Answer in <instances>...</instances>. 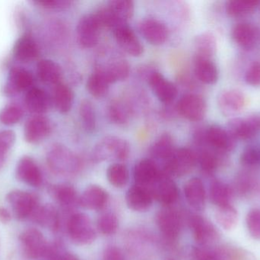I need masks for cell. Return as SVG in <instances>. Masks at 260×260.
Instances as JSON below:
<instances>
[{"instance_id": "1", "label": "cell", "mask_w": 260, "mask_h": 260, "mask_svg": "<svg viewBox=\"0 0 260 260\" xmlns=\"http://www.w3.org/2000/svg\"><path fill=\"white\" fill-rule=\"evenodd\" d=\"M47 162L50 169L58 175L70 176L80 169L79 157L62 145H53L47 154Z\"/></svg>"}, {"instance_id": "2", "label": "cell", "mask_w": 260, "mask_h": 260, "mask_svg": "<svg viewBox=\"0 0 260 260\" xmlns=\"http://www.w3.org/2000/svg\"><path fill=\"white\" fill-rule=\"evenodd\" d=\"M129 153L130 146L126 140L115 136H108L94 147L93 158L96 162L123 161L128 158Z\"/></svg>"}, {"instance_id": "3", "label": "cell", "mask_w": 260, "mask_h": 260, "mask_svg": "<svg viewBox=\"0 0 260 260\" xmlns=\"http://www.w3.org/2000/svg\"><path fill=\"white\" fill-rule=\"evenodd\" d=\"M197 162V156L189 148L176 149L169 160L164 163L161 172L169 177H181L192 172Z\"/></svg>"}, {"instance_id": "4", "label": "cell", "mask_w": 260, "mask_h": 260, "mask_svg": "<svg viewBox=\"0 0 260 260\" xmlns=\"http://www.w3.org/2000/svg\"><path fill=\"white\" fill-rule=\"evenodd\" d=\"M70 239L79 245H87L95 241L97 234L88 215L83 213L72 215L67 222Z\"/></svg>"}, {"instance_id": "5", "label": "cell", "mask_w": 260, "mask_h": 260, "mask_svg": "<svg viewBox=\"0 0 260 260\" xmlns=\"http://www.w3.org/2000/svg\"><path fill=\"white\" fill-rule=\"evenodd\" d=\"M9 203L17 219H30L40 206L39 198L32 192L23 190H12L6 195Z\"/></svg>"}, {"instance_id": "6", "label": "cell", "mask_w": 260, "mask_h": 260, "mask_svg": "<svg viewBox=\"0 0 260 260\" xmlns=\"http://www.w3.org/2000/svg\"><path fill=\"white\" fill-rule=\"evenodd\" d=\"M19 241L24 254L30 259L45 258L49 244L44 235L36 228H28L20 235Z\"/></svg>"}, {"instance_id": "7", "label": "cell", "mask_w": 260, "mask_h": 260, "mask_svg": "<svg viewBox=\"0 0 260 260\" xmlns=\"http://www.w3.org/2000/svg\"><path fill=\"white\" fill-rule=\"evenodd\" d=\"M102 28L94 13L83 15L79 19L76 28L77 41L79 45L83 48L94 47L99 43Z\"/></svg>"}, {"instance_id": "8", "label": "cell", "mask_w": 260, "mask_h": 260, "mask_svg": "<svg viewBox=\"0 0 260 260\" xmlns=\"http://www.w3.org/2000/svg\"><path fill=\"white\" fill-rule=\"evenodd\" d=\"M153 198L160 204L169 207L178 199L179 189L171 177L160 174L159 178L149 189Z\"/></svg>"}, {"instance_id": "9", "label": "cell", "mask_w": 260, "mask_h": 260, "mask_svg": "<svg viewBox=\"0 0 260 260\" xmlns=\"http://www.w3.org/2000/svg\"><path fill=\"white\" fill-rule=\"evenodd\" d=\"M206 101L197 94H186L182 96L177 104V111L185 119L192 122L203 120L206 114Z\"/></svg>"}, {"instance_id": "10", "label": "cell", "mask_w": 260, "mask_h": 260, "mask_svg": "<svg viewBox=\"0 0 260 260\" xmlns=\"http://www.w3.org/2000/svg\"><path fill=\"white\" fill-rule=\"evenodd\" d=\"M156 221L167 239L174 241L178 238L182 229V218L177 210L170 206L161 209L157 213Z\"/></svg>"}, {"instance_id": "11", "label": "cell", "mask_w": 260, "mask_h": 260, "mask_svg": "<svg viewBox=\"0 0 260 260\" xmlns=\"http://www.w3.org/2000/svg\"><path fill=\"white\" fill-rule=\"evenodd\" d=\"M35 78L28 70L21 67H13L9 70L7 82L5 85V94L14 96L21 92L28 91L34 85Z\"/></svg>"}, {"instance_id": "12", "label": "cell", "mask_w": 260, "mask_h": 260, "mask_svg": "<svg viewBox=\"0 0 260 260\" xmlns=\"http://www.w3.org/2000/svg\"><path fill=\"white\" fill-rule=\"evenodd\" d=\"M189 225L194 239L199 245L206 247L218 240V234L213 224L200 215H192L189 218Z\"/></svg>"}, {"instance_id": "13", "label": "cell", "mask_w": 260, "mask_h": 260, "mask_svg": "<svg viewBox=\"0 0 260 260\" xmlns=\"http://www.w3.org/2000/svg\"><path fill=\"white\" fill-rule=\"evenodd\" d=\"M15 177L19 181L32 187H40L43 183L41 169L36 162L27 156L21 157L17 163Z\"/></svg>"}, {"instance_id": "14", "label": "cell", "mask_w": 260, "mask_h": 260, "mask_svg": "<svg viewBox=\"0 0 260 260\" xmlns=\"http://www.w3.org/2000/svg\"><path fill=\"white\" fill-rule=\"evenodd\" d=\"M113 32L117 44L126 53L135 57L143 54V45L128 24L118 26Z\"/></svg>"}, {"instance_id": "15", "label": "cell", "mask_w": 260, "mask_h": 260, "mask_svg": "<svg viewBox=\"0 0 260 260\" xmlns=\"http://www.w3.org/2000/svg\"><path fill=\"white\" fill-rule=\"evenodd\" d=\"M51 122L47 118L36 115L26 122L24 136L26 141L32 145L40 143L51 133Z\"/></svg>"}, {"instance_id": "16", "label": "cell", "mask_w": 260, "mask_h": 260, "mask_svg": "<svg viewBox=\"0 0 260 260\" xmlns=\"http://www.w3.org/2000/svg\"><path fill=\"white\" fill-rule=\"evenodd\" d=\"M139 28L141 35L152 45L165 44L169 36V31L167 26L154 18H147L141 21Z\"/></svg>"}, {"instance_id": "17", "label": "cell", "mask_w": 260, "mask_h": 260, "mask_svg": "<svg viewBox=\"0 0 260 260\" xmlns=\"http://www.w3.org/2000/svg\"><path fill=\"white\" fill-rule=\"evenodd\" d=\"M148 83L156 97L163 103H171L177 97V87L159 72L151 73L148 76Z\"/></svg>"}, {"instance_id": "18", "label": "cell", "mask_w": 260, "mask_h": 260, "mask_svg": "<svg viewBox=\"0 0 260 260\" xmlns=\"http://www.w3.org/2000/svg\"><path fill=\"white\" fill-rule=\"evenodd\" d=\"M229 131L234 138L249 140L253 138L260 129L259 116L250 115L245 119H235L229 124Z\"/></svg>"}, {"instance_id": "19", "label": "cell", "mask_w": 260, "mask_h": 260, "mask_svg": "<svg viewBox=\"0 0 260 260\" xmlns=\"http://www.w3.org/2000/svg\"><path fill=\"white\" fill-rule=\"evenodd\" d=\"M161 171L157 167L154 160L143 159L136 163L134 169V180L136 185L149 189L159 178Z\"/></svg>"}, {"instance_id": "20", "label": "cell", "mask_w": 260, "mask_h": 260, "mask_svg": "<svg viewBox=\"0 0 260 260\" xmlns=\"http://www.w3.org/2000/svg\"><path fill=\"white\" fill-rule=\"evenodd\" d=\"M247 103L245 96L238 90H226L218 96V105L224 115L230 116L242 111Z\"/></svg>"}, {"instance_id": "21", "label": "cell", "mask_w": 260, "mask_h": 260, "mask_svg": "<svg viewBox=\"0 0 260 260\" xmlns=\"http://www.w3.org/2000/svg\"><path fill=\"white\" fill-rule=\"evenodd\" d=\"M30 220L38 225L56 232L60 226V217L57 209L51 204L40 205Z\"/></svg>"}, {"instance_id": "22", "label": "cell", "mask_w": 260, "mask_h": 260, "mask_svg": "<svg viewBox=\"0 0 260 260\" xmlns=\"http://www.w3.org/2000/svg\"><path fill=\"white\" fill-rule=\"evenodd\" d=\"M234 139L230 133L216 125L209 127L204 134L206 143L219 152L232 151L235 147Z\"/></svg>"}, {"instance_id": "23", "label": "cell", "mask_w": 260, "mask_h": 260, "mask_svg": "<svg viewBox=\"0 0 260 260\" xmlns=\"http://www.w3.org/2000/svg\"><path fill=\"white\" fill-rule=\"evenodd\" d=\"M26 108L30 112L41 115L47 112L51 106V99L42 89L32 87L24 97Z\"/></svg>"}, {"instance_id": "24", "label": "cell", "mask_w": 260, "mask_h": 260, "mask_svg": "<svg viewBox=\"0 0 260 260\" xmlns=\"http://www.w3.org/2000/svg\"><path fill=\"white\" fill-rule=\"evenodd\" d=\"M126 199L129 209L135 212H142L150 209L154 198L149 189L135 185L128 190Z\"/></svg>"}, {"instance_id": "25", "label": "cell", "mask_w": 260, "mask_h": 260, "mask_svg": "<svg viewBox=\"0 0 260 260\" xmlns=\"http://www.w3.org/2000/svg\"><path fill=\"white\" fill-rule=\"evenodd\" d=\"M108 200V192L101 186L92 185L85 189L79 198V203L85 209L99 211L105 207Z\"/></svg>"}, {"instance_id": "26", "label": "cell", "mask_w": 260, "mask_h": 260, "mask_svg": "<svg viewBox=\"0 0 260 260\" xmlns=\"http://www.w3.org/2000/svg\"><path fill=\"white\" fill-rule=\"evenodd\" d=\"M184 195L188 204L197 211H202L206 206V191L200 179L194 177L184 185Z\"/></svg>"}, {"instance_id": "27", "label": "cell", "mask_w": 260, "mask_h": 260, "mask_svg": "<svg viewBox=\"0 0 260 260\" xmlns=\"http://www.w3.org/2000/svg\"><path fill=\"white\" fill-rule=\"evenodd\" d=\"M107 7L114 20V27L112 31L122 24H128L134 15V3L130 0L110 1Z\"/></svg>"}, {"instance_id": "28", "label": "cell", "mask_w": 260, "mask_h": 260, "mask_svg": "<svg viewBox=\"0 0 260 260\" xmlns=\"http://www.w3.org/2000/svg\"><path fill=\"white\" fill-rule=\"evenodd\" d=\"M13 55L18 61L29 62L38 58L40 55V48L31 37L24 35L15 42L13 47Z\"/></svg>"}, {"instance_id": "29", "label": "cell", "mask_w": 260, "mask_h": 260, "mask_svg": "<svg viewBox=\"0 0 260 260\" xmlns=\"http://www.w3.org/2000/svg\"><path fill=\"white\" fill-rule=\"evenodd\" d=\"M110 83H115L125 80L129 76L130 66L127 61L123 59H115L106 65L98 67Z\"/></svg>"}, {"instance_id": "30", "label": "cell", "mask_w": 260, "mask_h": 260, "mask_svg": "<svg viewBox=\"0 0 260 260\" xmlns=\"http://www.w3.org/2000/svg\"><path fill=\"white\" fill-rule=\"evenodd\" d=\"M37 73L39 79L44 83L56 85L62 82V68L57 63L52 60L44 59L40 61L37 65Z\"/></svg>"}, {"instance_id": "31", "label": "cell", "mask_w": 260, "mask_h": 260, "mask_svg": "<svg viewBox=\"0 0 260 260\" xmlns=\"http://www.w3.org/2000/svg\"><path fill=\"white\" fill-rule=\"evenodd\" d=\"M195 58L211 60L216 51L217 42L213 34L204 32L200 34L194 41Z\"/></svg>"}, {"instance_id": "32", "label": "cell", "mask_w": 260, "mask_h": 260, "mask_svg": "<svg viewBox=\"0 0 260 260\" xmlns=\"http://www.w3.org/2000/svg\"><path fill=\"white\" fill-rule=\"evenodd\" d=\"M53 102L59 112L66 114L73 107L74 93L69 85L60 82L55 86Z\"/></svg>"}, {"instance_id": "33", "label": "cell", "mask_w": 260, "mask_h": 260, "mask_svg": "<svg viewBox=\"0 0 260 260\" xmlns=\"http://www.w3.org/2000/svg\"><path fill=\"white\" fill-rule=\"evenodd\" d=\"M50 192L56 201L64 209H70L79 203L77 192L73 186L62 184L52 186Z\"/></svg>"}, {"instance_id": "34", "label": "cell", "mask_w": 260, "mask_h": 260, "mask_svg": "<svg viewBox=\"0 0 260 260\" xmlns=\"http://www.w3.org/2000/svg\"><path fill=\"white\" fill-rule=\"evenodd\" d=\"M194 70L197 77L203 83L214 84L218 81V70L211 60L195 58Z\"/></svg>"}, {"instance_id": "35", "label": "cell", "mask_w": 260, "mask_h": 260, "mask_svg": "<svg viewBox=\"0 0 260 260\" xmlns=\"http://www.w3.org/2000/svg\"><path fill=\"white\" fill-rule=\"evenodd\" d=\"M175 150L173 137L171 134L165 133L154 142L151 148V154L154 158L165 163L173 155Z\"/></svg>"}, {"instance_id": "36", "label": "cell", "mask_w": 260, "mask_h": 260, "mask_svg": "<svg viewBox=\"0 0 260 260\" xmlns=\"http://www.w3.org/2000/svg\"><path fill=\"white\" fill-rule=\"evenodd\" d=\"M232 36L235 42L242 48L251 49L256 42V32L248 23H240L234 27Z\"/></svg>"}, {"instance_id": "37", "label": "cell", "mask_w": 260, "mask_h": 260, "mask_svg": "<svg viewBox=\"0 0 260 260\" xmlns=\"http://www.w3.org/2000/svg\"><path fill=\"white\" fill-rule=\"evenodd\" d=\"M110 85L111 83L105 75L100 70L96 69L94 73H91L88 77L86 87L88 93L93 97L99 99L106 96L109 90Z\"/></svg>"}, {"instance_id": "38", "label": "cell", "mask_w": 260, "mask_h": 260, "mask_svg": "<svg viewBox=\"0 0 260 260\" xmlns=\"http://www.w3.org/2000/svg\"><path fill=\"white\" fill-rule=\"evenodd\" d=\"M232 192L231 188L221 181H214L211 185L210 198L212 203L218 208L231 205Z\"/></svg>"}, {"instance_id": "39", "label": "cell", "mask_w": 260, "mask_h": 260, "mask_svg": "<svg viewBox=\"0 0 260 260\" xmlns=\"http://www.w3.org/2000/svg\"><path fill=\"white\" fill-rule=\"evenodd\" d=\"M108 181L116 188H123L129 181V171L123 163L111 164L107 171Z\"/></svg>"}, {"instance_id": "40", "label": "cell", "mask_w": 260, "mask_h": 260, "mask_svg": "<svg viewBox=\"0 0 260 260\" xmlns=\"http://www.w3.org/2000/svg\"><path fill=\"white\" fill-rule=\"evenodd\" d=\"M215 218L222 228L230 230L235 228L238 224V214L236 209L229 205L224 207L218 208Z\"/></svg>"}, {"instance_id": "41", "label": "cell", "mask_w": 260, "mask_h": 260, "mask_svg": "<svg viewBox=\"0 0 260 260\" xmlns=\"http://www.w3.org/2000/svg\"><path fill=\"white\" fill-rule=\"evenodd\" d=\"M259 3L258 1H249V0L229 1L226 5V11L227 13L232 17L244 16L253 12Z\"/></svg>"}, {"instance_id": "42", "label": "cell", "mask_w": 260, "mask_h": 260, "mask_svg": "<svg viewBox=\"0 0 260 260\" xmlns=\"http://www.w3.org/2000/svg\"><path fill=\"white\" fill-rule=\"evenodd\" d=\"M79 115H80L81 122L85 131L88 133L94 132L97 125V121H96L95 111L91 102L88 100H84L81 103Z\"/></svg>"}, {"instance_id": "43", "label": "cell", "mask_w": 260, "mask_h": 260, "mask_svg": "<svg viewBox=\"0 0 260 260\" xmlns=\"http://www.w3.org/2000/svg\"><path fill=\"white\" fill-rule=\"evenodd\" d=\"M23 117V110L17 105H9L0 111V122L6 126L18 123Z\"/></svg>"}, {"instance_id": "44", "label": "cell", "mask_w": 260, "mask_h": 260, "mask_svg": "<svg viewBox=\"0 0 260 260\" xmlns=\"http://www.w3.org/2000/svg\"><path fill=\"white\" fill-rule=\"evenodd\" d=\"M129 108L121 102H114L108 108V117L111 122L117 125L126 123L129 121Z\"/></svg>"}, {"instance_id": "45", "label": "cell", "mask_w": 260, "mask_h": 260, "mask_svg": "<svg viewBox=\"0 0 260 260\" xmlns=\"http://www.w3.org/2000/svg\"><path fill=\"white\" fill-rule=\"evenodd\" d=\"M119 221L113 213H105L101 215L98 220V229L105 235H112L118 229Z\"/></svg>"}, {"instance_id": "46", "label": "cell", "mask_w": 260, "mask_h": 260, "mask_svg": "<svg viewBox=\"0 0 260 260\" xmlns=\"http://www.w3.org/2000/svg\"><path fill=\"white\" fill-rule=\"evenodd\" d=\"M197 161L200 167L206 174H212L218 167V159L215 153L208 150H203L197 156Z\"/></svg>"}, {"instance_id": "47", "label": "cell", "mask_w": 260, "mask_h": 260, "mask_svg": "<svg viewBox=\"0 0 260 260\" xmlns=\"http://www.w3.org/2000/svg\"><path fill=\"white\" fill-rule=\"evenodd\" d=\"M247 226L250 235L260 240V209H253L247 214Z\"/></svg>"}, {"instance_id": "48", "label": "cell", "mask_w": 260, "mask_h": 260, "mask_svg": "<svg viewBox=\"0 0 260 260\" xmlns=\"http://www.w3.org/2000/svg\"><path fill=\"white\" fill-rule=\"evenodd\" d=\"M193 260H228L227 255L217 250L197 248L192 252Z\"/></svg>"}, {"instance_id": "49", "label": "cell", "mask_w": 260, "mask_h": 260, "mask_svg": "<svg viewBox=\"0 0 260 260\" xmlns=\"http://www.w3.org/2000/svg\"><path fill=\"white\" fill-rule=\"evenodd\" d=\"M16 135L12 130L0 131V155L8 157L9 150L13 147Z\"/></svg>"}, {"instance_id": "50", "label": "cell", "mask_w": 260, "mask_h": 260, "mask_svg": "<svg viewBox=\"0 0 260 260\" xmlns=\"http://www.w3.org/2000/svg\"><path fill=\"white\" fill-rule=\"evenodd\" d=\"M241 162L242 165L247 167L256 166L260 163L259 151L252 147L247 148L241 154Z\"/></svg>"}, {"instance_id": "51", "label": "cell", "mask_w": 260, "mask_h": 260, "mask_svg": "<svg viewBox=\"0 0 260 260\" xmlns=\"http://www.w3.org/2000/svg\"><path fill=\"white\" fill-rule=\"evenodd\" d=\"M34 3L41 7L51 10H61L71 6L72 2L68 0H39Z\"/></svg>"}, {"instance_id": "52", "label": "cell", "mask_w": 260, "mask_h": 260, "mask_svg": "<svg viewBox=\"0 0 260 260\" xmlns=\"http://www.w3.org/2000/svg\"><path fill=\"white\" fill-rule=\"evenodd\" d=\"M246 82L252 86H260V61L253 63L246 73Z\"/></svg>"}, {"instance_id": "53", "label": "cell", "mask_w": 260, "mask_h": 260, "mask_svg": "<svg viewBox=\"0 0 260 260\" xmlns=\"http://www.w3.org/2000/svg\"><path fill=\"white\" fill-rule=\"evenodd\" d=\"M236 187L239 193L245 195L249 193L254 187V181L250 175L244 174L238 177Z\"/></svg>"}, {"instance_id": "54", "label": "cell", "mask_w": 260, "mask_h": 260, "mask_svg": "<svg viewBox=\"0 0 260 260\" xmlns=\"http://www.w3.org/2000/svg\"><path fill=\"white\" fill-rule=\"evenodd\" d=\"M103 260H126V259L120 249L116 247H110L105 250Z\"/></svg>"}, {"instance_id": "55", "label": "cell", "mask_w": 260, "mask_h": 260, "mask_svg": "<svg viewBox=\"0 0 260 260\" xmlns=\"http://www.w3.org/2000/svg\"><path fill=\"white\" fill-rule=\"evenodd\" d=\"M12 219V215H11L9 211H8L6 208L0 207V221L3 224L9 223Z\"/></svg>"}, {"instance_id": "56", "label": "cell", "mask_w": 260, "mask_h": 260, "mask_svg": "<svg viewBox=\"0 0 260 260\" xmlns=\"http://www.w3.org/2000/svg\"><path fill=\"white\" fill-rule=\"evenodd\" d=\"M259 154H260V151H259Z\"/></svg>"}]
</instances>
